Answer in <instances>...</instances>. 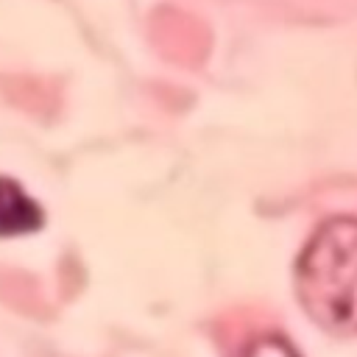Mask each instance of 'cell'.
<instances>
[{"label": "cell", "instance_id": "obj_1", "mask_svg": "<svg viewBox=\"0 0 357 357\" xmlns=\"http://www.w3.org/2000/svg\"><path fill=\"white\" fill-rule=\"evenodd\" d=\"M296 290L321 329L357 335V218H332L310 237L296 265Z\"/></svg>", "mask_w": 357, "mask_h": 357}, {"label": "cell", "instance_id": "obj_2", "mask_svg": "<svg viewBox=\"0 0 357 357\" xmlns=\"http://www.w3.org/2000/svg\"><path fill=\"white\" fill-rule=\"evenodd\" d=\"M151 39L156 50L178 64H198L206 53V31L204 25L176 8H159L151 20Z\"/></svg>", "mask_w": 357, "mask_h": 357}, {"label": "cell", "instance_id": "obj_3", "mask_svg": "<svg viewBox=\"0 0 357 357\" xmlns=\"http://www.w3.org/2000/svg\"><path fill=\"white\" fill-rule=\"evenodd\" d=\"M42 223L39 206L11 181L0 176V234L33 231Z\"/></svg>", "mask_w": 357, "mask_h": 357}, {"label": "cell", "instance_id": "obj_4", "mask_svg": "<svg viewBox=\"0 0 357 357\" xmlns=\"http://www.w3.org/2000/svg\"><path fill=\"white\" fill-rule=\"evenodd\" d=\"M0 298L8 301L11 307L25 310V312H42L45 310V298H42L36 282L25 273H14V271L0 273Z\"/></svg>", "mask_w": 357, "mask_h": 357}, {"label": "cell", "instance_id": "obj_5", "mask_svg": "<svg viewBox=\"0 0 357 357\" xmlns=\"http://www.w3.org/2000/svg\"><path fill=\"white\" fill-rule=\"evenodd\" d=\"M6 92L8 98L22 106V109H31L36 114L42 112H50L56 106V89H47L45 81H33V78H11L6 81Z\"/></svg>", "mask_w": 357, "mask_h": 357}, {"label": "cell", "instance_id": "obj_6", "mask_svg": "<svg viewBox=\"0 0 357 357\" xmlns=\"http://www.w3.org/2000/svg\"><path fill=\"white\" fill-rule=\"evenodd\" d=\"M243 357H298V354L293 351V346H290L284 337H279V335H265V337L254 340V343L245 349Z\"/></svg>", "mask_w": 357, "mask_h": 357}]
</instances>
